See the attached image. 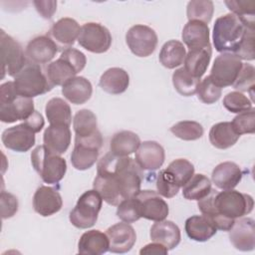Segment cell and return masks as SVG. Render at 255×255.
Returning <instances> with one entry per match:
<instances>
[{
	"instance_id": "1",
	"label": "cell",
	"mask_w": 255,
	"mask_h": 255,
	"mask_svg": "<svg viewBox=\"0 0 255 255\" xmlns=\"http://www.w3.org/2000/svg\"><path fill=\"white\" fill-rule=\"evenodd\" d=\"M142 172L134 159L107 153L98 162L93 187L108 204L118 206L140 190Z\"/></svg>"
},
{
	"instance_id": "2",
	"label": "cell",
	"mask_w": 255,
	"mask_h": 255,
	"mask_svg": "<svg viewBox=\"0 0 255 255\" xmlns=\"http://www.w3.org/2000/svg\"><path fill=\"white\" fill-rule=\"evenodd\" d=\"M197 206L201 213L208 217L216 229L229 231L235 219L249 214L253 210V197L234 189L217 192L211 189L210 193L198 200Z\"/></svg>"
},
{
	"instance_id": "3",
	"label": "cell",
	"mask_w": 255,
	"mask_h": 255,
	"mask_svg": "<svg viewBox=\"0 0 255 255\" xmlns=\"http://www.w3.org/2000/svg\"><path fill=\"white\" fill-rule=\"evenodd\" d=\"M32 98L17 93L13 82H6L0 86V120L6 124L27 120L33 113Z\"/></svg>"
},
{
	"instance_id": "4",
	"label": "cell",
	"mask_w": 255,
	"mask_h": 255,
	"mask_svg": "<svg viewBox=\"0 0 255 255\" xmlns=\"http://www.w3.org/2000/svg\"><path fill=\"white\" fill-rule=\"evenodd\" d=\"M246 28L242 21L232 13L218 17L212 32L215 50L220 53H234L241 43Z\"/></svg>"
},
{
	"instance_id": "5",
	"label": "cell",
	"mask_w": 255,
	"mask_h": 255,
	"mask_svg": "<svg viewBox=\"0 0 255 255\" xmlns=\"http://www.w3.org/2000/svg\"><path fill=\"white\" fill-rule=\"evenodd\" d=\"M31 163L42 180L48 184L60 182L67 171L66 160L45 145H38L31 153Z\"/></svg>"
},
{
	"instance_id": "6",
	"label": "cell",
	"mask_w": 255,
	"mask_h": 255,
	"mask_svg": "<svg viewBox=\"0 0 255 255\" xmlns=\"http://www.w3.org/2000/svg\"><path fill=\"white\" fill-rule=\"evenodd\" d=\"M13 83L19 95L32 99L50 92L54 87L41 65L31 62L14 77Z\"/></svg>"
},
{
	"instance_id": "7",
	"label": "cell",
	"mask_w": 255,
	"mask_h": 255,
	"mask_svg": "<svg viewBox=\"0 0 255 255\" xmlns=\"http://www.w3.org/2000/svg\"><path fill=\"white\" fill-rule=\"evenodd\" d=\"M102 205L103 198L97 190L85 191L70 212V222L80 229H87L94 226L98 220Z\"/></svg>"
},
{
	"instance_id": "8",
	"label": "cell",
	"mask_w": 255,
	"mask_h": 255,
	"mask_svg": "<svg viewBox=\"0 0 255 255\" xmlns=\"http://www.w3.org/2000/svg\"><path fill=\"white\" fill-rule=\"evenodd\" d=\"M0 46L2 79L6 74L10 77H15L28 64L26 53H24L22 46L14 38L3 30L0 33Z\"/></svg>"
},
{
	"instance_id": "9",
	"label": "cell",
	"mask_w": 255,
	"mask_h": 255,
	"mask_svg": "<svg viewBox=\"0 0 255 255\" xmlns=\"http://www.w3.org/2000/svg\"><path fill=\"white\" fill-rule=\"evenodd\" d=\"M78 42L80 46L87 51L102 54L110 49L112 45V35L108 28L102 24L89 22L81 27Z\"/></svg>"
},
{
	"instance_id": "10",
	"label": "cell",
	"mask_w": 255,
	"mask_h": 255,
	"mask_svg": "<svg viewBox=\"0 0 255 255\" xmlns=\"http://www.w3.org/2000/svg\"><path fill=\"white\" fill-rule=\"evenodd\" d=\"M242 64L241 59L234 53H222L215 58L209 77L221 89L232 86Z\"/></svg>"
},
{
	"instance_id": "11",
	"label": "cell",
	"mask_w": 255,
	"mask_h": 255,
	"mask_svg": "<svg viewBox=\"0 0 255 255\" xmlns=\"http://www.w3.org/2000/svg\"><path fill=\"white\" fill-rule=\"evenodd\" d=\"M126 42L135 56L148 57L154 52L158 39L152 28L137 24L128 29L126 34Z\"/></svg>"
},
{
	"instance_id": "12",
	"label": "cell",
	"mask_w": 255,
	"mask_h": 255,
	"mask_svg": "<svg viewBox=\"0 0 255 255\" xmlns=\"http://www.w3.org/2000/svg\"><path fill=\"white\" fill-rule=\"evenodd\" d=\"M134 197L138 204L140 217L155 222L164 220L167 217L169 212L168 205L157 192L148 189L139 190Z\"/></svg>"
},
{
	"instance_id": "13",
	"label": "cell",
	"mask_w": 255,
	"mask_h": 255,
	"mask_svg": "<svg viewBox=\"0 0 255 255\" xmlns=\"http://www.w3.org/2000/svg\"><path fill=\"white\" fill-rule=\"evenodd\" d=\"M1 139L6 148L17 152L28 151L36 141L35 131L25 122L6 128Z\"/></svg>"
},
{
	"instance_id": "14",
	"label": "cell",
	"mask_w": 255,
	"mask_h": 255,
	"mask_svg": "<svg viewBox=\"0 0 255 255\" xmlns=\"http://www.w3.org/2000/svg\"><path fill=\"white\" fill-rule=\"evenodd\" d=\"M106 234L110 243L109 251L113 253H127L133 247L136 241L133 227L124 221L109 227Z\"/></svg>"
},
{
	"instance_id": "15",
	"label": "cell",
	"mask_w": 255,
	"mask_h": 255,
	"mask_svg": "<svg viewBox=\"0 0 255 255\" xmlns=\"http://www.w3.org/2000/svg\"><path fill=\"white\" fill-rule=\"evenodd\" d=\"M232 245L240 251H252L255 247V221L250 217L239 218L229 230Z\"/></svg>"
},
{
	"instance_id": "16",
	"label": "cell",
	"mask_w": 255,
	"mask_h": 255,
	"mask_svg": "<svg viewBox=\"0 0 255 255\" xmlns=\"http://www.w3.org/2000/svg\"><path fill=\"white\" fill-rule=\"evenodd\" d=\"M63 206L62 196L53 187L42 185L37 188L33 196L34 210L43 217L56 214Z\"/></svg>"
},
{
	"instance_id": "17",
	"label": "cell",
	"mask_w": 255,
	"mask_h": 255,
	"mask_svg": "<svg viewBox=\"0 0 255 255\" xmlns=\"http://www.w3.org/2000/svg\"><path fill=\"white\" fill-rule=\"evenodd\" d=\"M58 45L49 36H38L32 39L26 47V57L34 64L44 65L53 60L58 53Z\"/></svg>"
},
{
	"instance_id": "18",
	"label": "cell",
	"mask_w": 255,
	"mask_h": 255,
	"mask_svg": "<svg viewBox=\"0 0 255 255\" xmlns=\"http://www.w3.org/2000/svg\"><path fill=\"white\" fill-rule=\"evenodd\" d=\"M164 159L163 147L153 140L140 142L134 158L141 170H156L163 164Z\"/></svg>"
},
{
	"instance_id": "19",
	"label": "cell",
	"mask_w": 255,
	"mask_h": 255,
	"mask_svg": "<svg viewBox=\"0 0 255 255\" xmlns=\"http://www.w3.org/2000/svg\"><path fill=\"white\" fill-rule=\"evenodd\" d=\"M71 130L69 126L50 125L44 131V145L56 154L65 153L71 143Z\"/></svg>"
},
{
	"instance_id": "20",
	"label": "cell",
	"mask_w": 255,
	"mask_h": 255,
	"mask_svg": "<svg viewBox=\"0 0 255 255\" xmlns=\"http://www.w3.org/2000/svg\"><path fill=\"white\" fill-rule=\"evenodd\" d=\"M242 176L241 168L232 161H224L217 164L211 174L215 186L222 190L233 189L241 181Z\"/></svg>"
},
{
	"instance_id": "21",
	"label": "cell",
	"mask_w": 255,
	"mask_h": 255,
	"mask_svg": "<svg viewBox=\"0 0 255 255\" xmlns=\"http://www.w3.org/2000/svg\"><path fill=\"white\" fill-rule=\"evenodd\" d=\"M183 43L189 50L202 49L209 47V28L208 25L200 21H188L183 27L181 34Z\"/></svg>"
},
{
	"instance_id": "22",
	"label": "cell",
	"mask_w": 255,
	"mask_h": 255,
	"mask_svg": "<svg viewBox=\"0 0 255 255\" xmlns=\"http://www.w3.org/2000/svg\"><path fill=\"white\" fill-rule=\"evenodd\" d=\"M150 239L164 245L168 250L175 248L181 239L178 226L170 220L156 221L150 228Z\"/></svg>"
},
{
	"instance_id": "23",
	"label": "cell",
	"mask_w": 255,
	"mask_h": 255,
	"mask_svg": "<svg viewBox=\"0 0 255 255\" xmlns=\"http://www.w3.org/2000/svg\"><path fill=\"white\" fill-rule=\"evenodd\" d=\"M62 94L72 104L82 105L91 99L93 87L85 77H74L62 86Z\"/></svg>"
},
{
	"instance_id": "24",
	"label": "cell",
	"mask_w": 255,
	"mask_h": 255,
	"mask_svg": "<svg viewBox=\"0 0 255 255\" xmlns=\"http://www.w3.org/2000/svg\"><path fill=\"white\" fill-rule=\"evenodd\" d=\"M110 243L106 233L93 229L86 231L78 242V252L86 255H101L109 251Z\"/></svg>"
},
{
	"instance_id": "25",
	"label": "cell",
	"mask_w": 255,
	"mask_h": 255,
	"mask_svg": "<svg viewBox=\"0 0 255 255\" xmlns=\"http://www.w3.org/2000/svg\"><path fill=\"white\" fill-rule=\"evenodd\" d=\"M187 236L197 242H205L216 234V227L205 215H193L186 219L184 225Z\"/></svg>"
},
{
	"instance_id": "26",
	"label": "cell",
	"mask_w": 255,
	"mask_h": 255,
	"mask_svg": "<svg viewBox=\"0 0 255 255\" xmlns=\"http://www.w3.org/2000/svg\"><path fill=\"white\" fill-rule=\"evenodd\" d=\"M101 146L82 141H75L74 149L71 154V162L78 170L91 168L97 161Z\"/></svg>"
},
{
	"instance_id": "27",
	"label": "cell",
	"mask_w": 255,
	"mask_h": 255,
	"mask_svg": "<svg viewBox=\"0 0 255 255\" xmlns=\"http://www.w3.org/2000/svg\"><path fill=\"white\" fill-rule=\"evenodd\" d=\"M81 27L75 19L65 17L53 24L50 29V35L60 45L69 47L78 39Z\"/></svg>"
},
{
	"instance_id": "28",
	"label": "cell",
	"mask_w": 255,
	"mask_h": 255,
	"mask_svg": "<svg viewBox=\"0 0 255 255\" xmlns=\"http://www.w3.org/2000/svg\"><path fill=\"white\" fill-rule=\"evenodd\" d=\"M100 87L112 95H120L127 91L129 85V76L122 68H110L100 78Z\"/></svg>"
},
{
	"instance_id": "29",
	"label": "cell",
	"mask_w": 255,
	"mask_h": 255,
	"mask_svg": "<svg viewBox=\"0 0 255 255\" xmlns=\"http://www.w3.org/2000/svg\"><path fill=\"white\" fill-rule=\"evenodd\" d=\"M212 55L211 46L202 49L189 50L183 61V68L193 77L200 80L207 70Z\"/></svg>"
},
{
	"instance_id": "30",
	"label": "cell",
	"mask_w": 255,
	"mask_h": 255,
	"mask_svg": "<svg viewBox=\"0 0 255 255\" xmlns=\"http://www.w3.org/2000/svg\"><path fill=\"white\" fill-rule=\"evenodd\" d=\"M45 72L48 80L53 86H63L79 73L78 69L62 55L59 59L50 63Z\"/></svg>"
},
{
	"instance_id": "31",
	"label": "cell",
	"mask_w": 255,
	"mask_h": 255,
	"mask_svg": "<svg viewBox=\"0 0 255 255\" xmlns=\"http://www.w3.org/2000/svg\"><path fill=\"white\" fill-rule=\"evenodd\" d=\"M140 144L139 136L130 130L116 132L110 142V152L118 156H128L135 152Z\"/></svg>"
},
{
	"instance_id": "32",
	"label": "cell",
	"mask_w": 255,
	"mask_h": 255,
	"mask_svg": "<svg viewBox=\"0 0 255 255\" xmlns=\"http://www.w3.org/2000/svg\"><path fill=\"white\" fill-rule=\"evenodd\" d=\"M239 137L240 135L235 132L231 123L229 122L215 124L209 130L210 143L219 149H226L233 146Z\"/></svg>"
},
{
	"instance_id": "33",
	"label": "cell",
	"mask_w": 255,
	"mask_h": 255,
	"mask_svg": "<svg viewBox=\"0 0 255 255\" xmlns=\"http://www.w3.org/2000/svg\"><path fill=\"white\" fill-rule=\"evenodd\" d=\"M73 128L76 133L75 137L79 138L93 137L101 132L98 129L96 115L88 109H83L77 112L73 120Z\"/></svg>"
},
{
	"instance_id": "34",
	"label": "cell",
	"mask_w": 255,
	"mask_h": 255,
	"mask_svg": "<svg viewBox=\"0 0 255 255\" xmlns=\"http://www.w3.org/2000/svg\"><path fill=\"white\" fill-rule=\"evenodd\" d=\"M185 55V47L180 41L169 40L161 47L158 60L163 67L167 69H174L183 63Z\"/></svg>"
},
{
	"instance_id": "35",
	"label": "cell",
	"mask_w": 255,
	"mask_h": 255,
	"mask_svg": "<svg viewBox=\"0 0 255 255\" xmlns=\"http://www.w3.org/2000/svg\"><path fill=\"white\" fill-rule=\"evenodd\" d=\"M45 113L50 125H65L69 126L72 123V111L61 98H53L46 104Z\"/></svg>"
},
{
	"instance_id": "36",
	"label": "cell",
	"mask_w": 255,
	"mask_h": 255,
	"mask_svg": "<svg viewBox=\"0 0 255 255\" xmlns=\"http://www.w3.org/2000/svg\"><path fill=\"white\" fill-rule=\"evenodd\" d=\"M211 181L204 174L198 173L182 186V195L188 200H200L207 196L211 191Z\"/></svg>"
},
{
	"instance_id": "37",
	"label": "cell",
	"mask_w": 255,
	"mask_h": 255,
	"mask_svg": "<svg viewBox=\"0 0 255 255\" xmlns=\"http://www.w3.org/2000/svg\"><path fill=\"white\" fill-rule=\"evenodd\" d=\"M225 5L232 14L237 16L249 29L255 25V1L254 0H226Z\"/></svg>"
},
{
	"instance_id": "38",
	"label": "cell",
	"mask_w": 255,
	"mask_h": 255,
	"mask_svg": "<svg viewBox=\"0 0 255 255\" xmlns=\"http://www.w3.org/2000/svg\"><path fill=\"white\" fill-rule=\"evenodd\" d=\"M172 84L178 94L184 97H190L196 94L199 79L191 76L182 67L175 70V72L172 74Z\"/></svg>"
},
{
	"instance_id": "39",
	"label": "cell",
	"mask_w": 255,
	"mask_h": 255,
	"mask_svg": "<svg viewBox=\"0 0 255 255\" xmlns=\"http://www.w3.org/2000/svg\"><path fill=\"white\" fill-rule=\"evenodd\" d=\"M214 12L213 2L210 0H192L187 4L186 15L189 21L209 23Z\"/></svg>"
},
{
	"instance_id": "40",
	"label": "cell",
	"mask_w": 255,
	"mask_h": 255,
	"mask_svg": "<svg viewBox=\"0 0 255 255\" xmlns=\"http://www.w3.org/2000/svg\"><path fill=\"white\" fill-rule=\"evenodd\" d=\"M179 187L183 186L194 174L193 164L185 158H177L171 161L165 168Z\"/></svg>"
},
{
	"instance_id": "41",
	"label": "cell",
	"mask_w": 255,
	"mask_h": 255,
	"mask_svg": "<svg viewBox=\"0 0 255 255\" xmlns=\"http://www.w3.org/2000/svg\"><path fill=\"white\" fill-rule=\"evenodd\" d=\"M170 131L183 140H196L203 135L202 126L194 121L178 122L170 128Z\"/></svg>"
},
{
	"instance_id": "42",
	"label": "cell",
	"mask_w": 255,
	"mask_h": 255,
	"mask_svg": "<svg viewBox=\"0 0 255 255\" xmlns=\"http://www.w3.org/2000/svg\"><path fill=\"white\" fill-rule=\"evenodd\" d=\"M222 89L218 87L209 76L205 77L201 82H199V85L197 87V97L198 99L207 105L214 104L217 102L221 97Z\"/></svg>"
},
{
	"instance_id": "43",
	"label": "cell",
	"mask_w": 255,
	"mask_h": 255,
	"mask_svg": "<svg viewBox=\"0 0 255 255\" xmlns=\"http://www.w3.org/2000/svg\"><path fill=\"white\" fill-rule=\"evenodd\" d=\"M223 106L231 113L240 114L253 109V102L240 92L228 93L223 99Z\"/></svg>"
},
{
	"instance_id": "44",
	"label": "cell",
	"mask_w": 255,
	"mask_h": 255,
	"mask_svg": "<svg viewBox=\"0 0 255 255\" xmlns=\"http://www.w3.org/2000/svg\"><path fill=\"white\" fill-rule=\"evenodd\" d=\"M255 83V69L251 64L243 63L232 87L240 92H248L253 95Z\"/></svg>"
},
{
	"instance_id": "45",
	"label": "cell",
	"mask_w": 255,
	"mask_h": 255,
	"mask_svg": "<svg viewBox=\"0 0 255 255\" xmlns=\"http://www.w3.org/2000/svg\"><path fill=\"white\" fill-rule=\"evenodd\" d=\"M117 216L122 221L127 223H132L141 218L138 209V204L134 196L124 199L118 205Z\"/></svg>"
},
{
	"instance_id": "46",
	"label": "cell",
	"mask_w": 255,
	"mask_h": 255,
	"mask_svg": "<svg viewBox=\"0 0 255 255\" xmlns=\"http://www.w3.org/2000/svg\"><path fill=\"white\" fill-rule=\"evenodd\" d=\"M232 128L239 135L244 133H254L255 131V112L254 109L238 114L231 122Z\"/></svg>"
},
{
	"instance_id": "47",
	"label": "cell",
	"mask_w": 255,
	"mask_h": 255,
	"mask_svg": "<svg viewBox=\"0 0 255 255\" xmlns=\"http://www.w3.org/2000/svg\"><path fill=\"white\" fill-rule=\"evenodd\" d=\"M156 188L158 194L166 198H171L178 193L180 187L174 181L169 172L166 169H162L157 174Z\"/></svg>"
},
{
	"instance_id": "48",
	"label": "cell",
	"mask_w": 255,
	"mask_h": 255,
	"mask_svg": "<svg viewBox=\"0 0 255 255\" xmlns=\"http://www.w3.org/2000/svg\"><path fill=\"white\" fill-rule=\"evenodd\" d=\"M241 60L253 61L255 58L254 52V29L246 28L241 43L237 50L234 52Z\"/></svg>"
},
{
	"instance_id": "49",
	"label": "cell",
	"mask_w": 255,
	"mask_h": 255,
	"mask_svg": "<svg viewBox=\"0 0 255 255\" xmlns=\"http://www.w3.org/2000/svg\"><path fill=\"white\" fill-rule=\"evenodd\" d=\"M1 217L3 219L14 216L18 211V199L10 192L2 190L1 192Z\"/></svg>"
},
{
	"instance_id": "50",
	"label": "cell",
	"mask_w": 255,
	"mask_h": 255,
	"mask_svg": "<svg viewBox=\"0 0 255 255\" xmlns=\"http://www.w3.org/2000/svg\"><path fill=\"white\" fill-rule=\"evenodd\" d=\"M37 12L45 19H51L57 10V1H34Z\"/></svg>"
},
{
	"instance_id": "51",
	"label": "cell",
	"mask_w": 255,
	"mask_h": 255,
	"mask_svg": "<svg viewBox=\"0 0 255 255\" xmlns=\"http://www.w3.org/2000/svg\"><path fill=\"white\" fill-rule=\"evenodd\" d=\"M167 252H168V249L164 245H162V244H160L158 242L149 243V244L143 246L139 250V254L140 255H145V254H147V255H150V254L151 255L163 254L164 255V254H167Z\"/></svg>"
},
{
	"instance_id": "52",
	"label": "cell",
	"mask_w": 255,
	"mask_h": 255,
	"mask_svg": "<svg viewBox=\"0 0 255 255\" xmlns=\"http://www.w3.org/2000/svg\"><path fill=\"white\" fill-rule=\"evenodd\" d=\"M24 122L35 131V133L39 132L44 128V126H45V121H44L43 116L39 112H37V111H35Z\"/></svg>"
}]
</instances>
